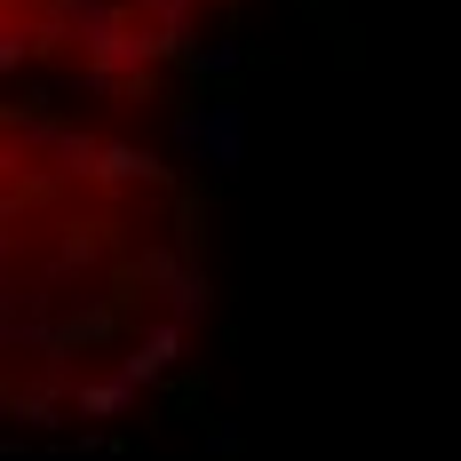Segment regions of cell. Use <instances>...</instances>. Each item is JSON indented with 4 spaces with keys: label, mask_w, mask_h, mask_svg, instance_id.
Listing matches in <instances>:
<instances>
[{
    "label": "cell",
    "mask_w": 461,
    "mask_h": 461,
    "mask_svg": "<svg viewBox=\"0 0 461 461\" xmlns=\"http://www.w3.org/2000/svg\"><path fill=\"white\" fill-rule=\"evenodd\" d=\"M167 143L184 151L191 167L230 176V167H239V104H184V112L167 120Z\"/></svg>",
    "instance_id": "obj_1"
},
{
    "label": "cell",
    "mask_w": 461,
    "mask_h": 461,
    "mask_svg": "<svg viewBox=\"0 0 461 461\" xmlns=\"http://www.w3.org/2000/svg\"><path fill=\"white\" fill-rule=\"evenodd\" d=\"M136 406H143V382H128L120 366L72 382V414H80V421H120V414H136Z\"/></svg>",
    "instance_id": "obj_2"
}]
</instances>
